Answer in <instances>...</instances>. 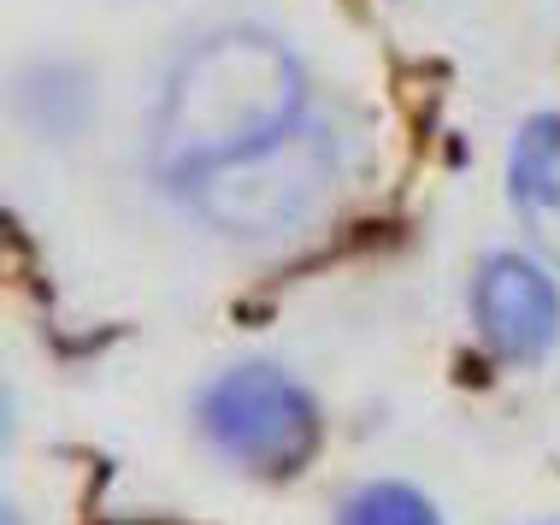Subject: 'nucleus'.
Returning <instances> with one entry per match:
<instances>
[{
	"instance_id": "20e7f679",
	"label": "nucleus",
	"mask_w": 560,
	"mask_h": 525,
	"mask_svg": "<svg viewBox=\"0 0 560 525\" xmlns=\"http://www.w3.org/2000/svg\"><path fill=\"white\" fill-rule=\"evenodd\" d=\"M472 331L508 366H537L560 342V290L525 254H490L472 278Z\"/></svg>"
},
{
	"instance_id": "423d86ee",
	"label": "nucleus",
	"mask_w": 560,
	"mask_h": 525,
	"mask_svg": "<svg viewBox=\"0 0 560 525\" xmlns=\"http://www.w3.org/2000/svg\"><path fill=\"white\" fill-rule=\"evenodd\" d=\"M337 525H443V514H436L431 497H419L413 485L372 478V485H360L342 497Z\"/></svg>"
},
{
	"instance_id": "7ed1b4c3",
	"label": "nucleus",
	"mask_w": 560,
	"mask_h": 525,
	"mask_svg": "<svg viewBox=\"0 0 560 525\" xmlns=\"http://www.w3.org/2000/svg\"><path fill=\"white\" fill-rule=\"evenodd\" d=\"M195 419H201V438L254 478H290L319 448V408L307 384L271 360H242L219 372L195 401Z\"/></svg>"
},
{
	"instance_id": "39448f33",
	"label": "nucleus",
	"mask_w": 560,
	"mask_h": 525,
	"mask_svg": "<svg viewBox=\"0 0 560 525\" xmlns=\"http://www.w3.org/2000/svg\"><path fill=\"white\" fill-rule=\"evenodd\" d=\"M508 189L525 231L560 260V118L555 113H542L520 130L508 160Z\"/></svg>"
},
{
	"instance_id": "f03ea898",
	"label": "nucleus",
	"mask_w": 560,
	"mask_h": 525,
	"mask_svg": "<svg viewBox=\"0 0 560 525\" xmlns=\"http://www.w3.org/2000/svg\"><path fill=\"white\" fill-rule=\"evenodd\" d=\"M342 130L307 113L278 142L184 184L177 201H189L195 219L236 243H278V236H301L325 213L330 195L342 189Z\"/></svg>"
},
{
	"instance_id": "f257e3e1",
	"label": "nucleus",
	"mask_w": 560,
	"mask_h": 525,
	"mask_svg": "<svg viewBox=\"0 0 560 525\" xmlns=\"http://www.w3.org/2000/svg\"><path fill=\"white\" fill-rule=\"evenodd\" d=\"M307 118V71L271 30L219 24L172 59L154 101V172L165 189L231 166Z\"/></svg>"
}]
</instances>
